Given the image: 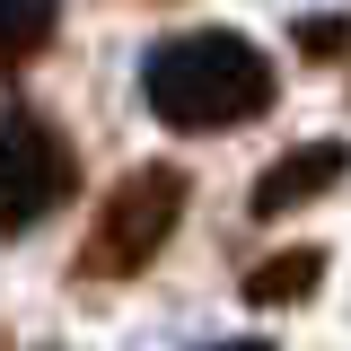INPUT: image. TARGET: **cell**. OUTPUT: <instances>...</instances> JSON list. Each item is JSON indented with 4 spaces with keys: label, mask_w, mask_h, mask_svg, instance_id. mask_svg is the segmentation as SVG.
Masks as SVG:
<instances>
[{
    "label": "cell",
    "mask_w": 351,
    "mask_h": 351,
    "mask_svg": "<svg viewBox=\"0 0 351 351\" xmlns=\"http://www.w3.org/2000/svg\"><path fill=\"white\" fill-rule=\"evenodd\" d=\"M141 97H149V114L167 132H237L272 114V62H263V44L228 36V27H184V36H158L149 44V62H141Z\"/></svg>",
    "instance_id": "cell-1"
},
{
    "label": "cell",
    "mask_w": 351,
    "mask_h": 351,
    "mask_svg": "<svg viewBox=\"0 0 351 351\" xmlns=\"http://www.w3.org/2000/svg\"><path fill=\"white\" fill-rule=\"evenodd\" d=\"M316 281H325V246H272L246 272V307H299Z\"/></svg>",
    "instance_id": "cell-5"
},
{
    "label": "cell",
    "mask_w": 351,
    "mask_h": 351,
    "mask_svg": "<svg viewBox=\"0 0 351 351\" xmlns=\"http://www.w3.org/2000/svg\"><path fill=\"white\" fill-rule=\"evenodd\" d=\"M343 176H351V149H343V141H299V149H281V158L255 176V193H246V219H290L299 202L334 193Z\"/></svg>",
    "instance_id": "cell-4"
},
{
    "label": "cell",
    "mask_w": 351,
    "mask_h": 351,
    "mask_svg": "<svg viewBox=\"0 0 351 351\" xmlns=\"http://www.w3.org/2000/svg\"><path fill=\"white\" fill-rule=\"evenodd\" d=\"M80 193V149L71 132L36 114V106H9L0 114V237H27L36 219H53Z\"/></svg>",
    "instance_id": "cell-3"
},
{
    "label": "cell",
    "mask_w": 351,
    "mask_h": 351,
    "mask_svg": "<svg viewBox=\"0 0 351 351\" xmlns=\"http://www.w3.org/2000/svg\"><path fill=\"white\" fill-rule=\"evenodd\" d=\"M211 351H272V343H211Z\"/></svg>",
    "instance_id": "cell-8"
},
{
    "label": "cell",
    "mask_w": 351,
    "mask_h": 351,
    "mask_svg": "<svg viewBox=\"0 0 351 351\" xmlns=\"http://www.w3.org/2000/svg\"><path fill=\"white\" fill-rule=\"evenodd\" d=\"M184 167H132L106 202H97V219H88L80 237V281H132V272H149V263L167 255L176 219H184Z\"/></svg>",
    "instance_id": "cell-2"
},
{
    "label": "cell",
    "mask_w": 351,
    "mask_h": 351,
    "mask_svg": "<svg viewBox=\"0 0 351 351\" xmlns=\"http://www.w3.org/2000/svg\"><path fill=\"white\" fill-rule=\"evenodd\" d=\"M62 36V9L53 0H0V80H18L27 62H44Z\"/></svg>",
    "instance_id": "cell-6"
},
{
    "label": "cell",
    "mask_w": 351,
    "mask_h": 351,
    "mask_svg": "<svg viewBox=\"0 0 351 351\" xmlns=\"http://www.w3.org/2000/svg\"><path fill=\"white\" fill-rule=\"evenodd\" d=\"M299 44H307V53H351V27H343V18H307Z\"/></svg>",
    "instance_id": "cell-7"
}]
</instances>
